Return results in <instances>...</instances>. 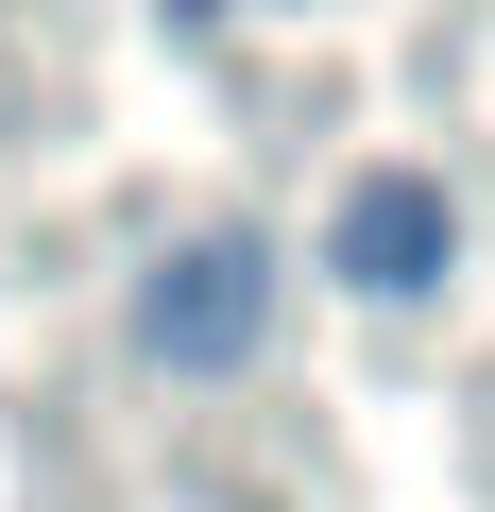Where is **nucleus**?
<instances>
[{"label": "nucleus", "mask_w": 495, "mask_h": 512, "mask_svg": "<svg viewBox=\"0 0 495 512\" xmlns=\"http://www.w3.org/2000/svg\"><path fill=\"white\" fill-rule=\"evenodd\" d=\"M137 342H154L171 376H239V359L274 342V256H257V239H188V256H154Z\"/></svg>", "instance_id": "1"}, {"label": "nucleus", "mask_w": 495, "mask_h": 512, "mask_svg": "<svg viewBox=\"0 0 495 512\" xmlns=\"http://www.w3.org/2000/svg\"><path fill=\"white\" fill-rule=\"evenodd\" d=\"M444 239H461V222H444V188H427V171H359V188H342V222H325V274H342V291H376V308H427V291H444Z\"/></svg>", "instance_id": "2"}, {"label": "nucleus", "mask_w": 495, "mask_h": 512, "mask_svg": "<svg viewBox=\"0 0 495 512\" xmlns=\"http://www.w3.org/2000/svg\"><path fill=\"white\" fill-rule=\"evenodd\" d=\"M171 18H222V0H171Z\"/></svg>", "instance_id": "3"}]
</instances>
